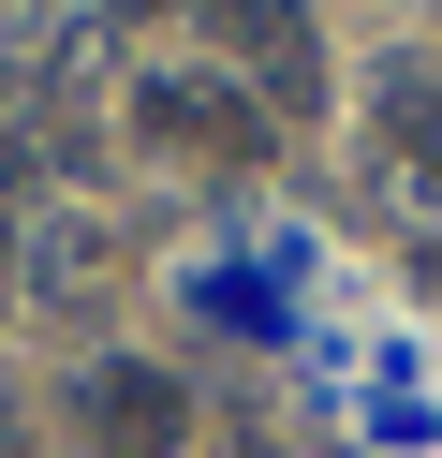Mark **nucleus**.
I'll return each mask as SVG.
<instances>
[{
  "label": "nucleus",
  "mask_w": 442,
  "mask_h": 458,
  "mask_svg": "<svg viewBox=\"0 0 442 458\" xmlns=\"http://www.w3.org/2000/svg\"><path fill=\"white\" fill-rule=\"evenodd\" d=\"M29 60H59V0H0V74H29Z\"/></svg>",
  "instance_id": "423d86ee"
},
{
  "label": "nucleus",
  "mask_w": 442,
  "mask_h": 458,
  "mask_svg": "<svg viewBox=\"0 0 442 458\" xmlns=\"http://www.w3.org/2000/svg\"><path fill=\"white\" fill-rule=\"evenodd\" d=\"M369 119L398 133L413 163H442V74H428V60H383V74H369Z\"/></svg>",
  "instance_id": "20e7f679"
},
{
  "label": "nucleus",
  "mask_w": 442,
  "mask_h": 458,
  "mask_svg": "<svg viewBox=\"0 0 442 458\" xmlns=\"http://www.w3.org/2000/svg\"><path fill=\"white\" fill-rule=\"evenodd\" d=\"M74 414H88V444H104V458H163L177 428H192V399H177L163 369L118 355V369H88V385H74Z\"/></svg>",
  "instance_id": "f03ea898"
},
{
  "label": "nucleus",
  "mask_w": 442,
  "mask_h": 458,
  "mask_svg": "<svg viewBox=\"0 0 442 458\" xmlns=\"http://www.w3.org/2000/svg\"><path fill=\"white\" fill-rule=\"evenodd\" d=\"M15 251H29V281H45V296H88V281H104V222H88V208H45Z\"/></svg>",
  "instance_id": "7ed1b4c3"
},
{
  "label": "nucleus",
  "mask_w": 442,
  "mask_h": 458,
  "mask_svg": "<svg viewBox=\"0 0 442 458\" xmlns=\"http://www.w3.org/2000/svg\"><path fill=\"white\" fill-rule=\"evenodd\" d=\"M104 15H163V0H104Z\"/></svg>",
  "instance_id": "0eeeda50"
},
{
  "label": "nucleus",
  "mask_w": 442,
  "mask_h": 458,
  "mask_svg": "<svg viewBox=\"0 0 442 458\" xmlns=\"http://www.w3.org/2000/svg\"><path fill=\"white\" fill-rule=\"evenodd\" d=\"M221 45L251 60V89L280 104V119L324 104V60H310V15H295V0H221Z\"/></svg>",
  "instance_id": "f257e3e1"
},
{
  "label": "nucleus",
  "mask_w": 442,
  "mask_h": 458,
  "mask_svg": "<svg viewBox=\"0 0 442 458\" xmlns=\"http://www.w3.org/2000/svg\"><path fill=\"white\" fill-rule=\"evenodd\" d=\"M413 281H428V296H442V251H428V267H413Z\"/></svg>",
  "instance_id": "6e6552de"
},
{
  "label": "nucleus",
  "mask_w": 442,
  "mask_h": 458,
  "mask_svg": "<svg viewBox=\"0 0 442 458\" xmlns=\"http://www.w3.org/2000/svg\"><path fill=\"white\" fill-rule=\"evenodd\" d=\"M147 133H236V148H251V104H221V89H192V74H163V89H147Z\"/></svg>",
  "instance_id": "39448f33"
},
{
  "label": "nucleus",
  "mask_w": 442,
  "mask_h": 458,
  "mask_svg": "<svg viewBox=\"0 0 442 458\" xmlns=\"http://www.w3.org/2000/svg\"><path fill=\"white\" fill-rule=\"evenodd\" d=\"M0 267H15V237H0Z\"/></svg>",
  "instance_id": "1a4fd4ad"
}]
</instances>
